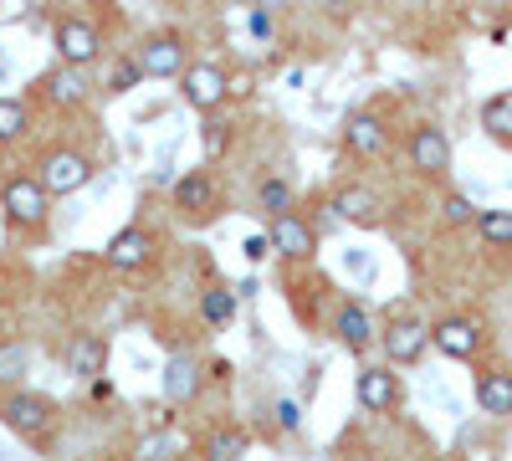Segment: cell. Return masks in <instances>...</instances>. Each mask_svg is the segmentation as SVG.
I'll return each instance as SVG.
<instances>
[{
    "instance_id": "obj_10",
    "label": "cell",
    "mask_w": 512,
    "mask_h": 461,
    "mask_svg": "<svg viewBox=\"0 0 512 461\" xmlns=\"http://www.w3.org/2000/svg\"><path fill=\"white\" fill-rule=\"evenodd\" d=\"M379 344H384V354H390L395 364H415L425 349H431V328H425L420 318H395L390 328L379 333Z\"/></svg>"
},
{
    "instance_id": "obj_3",
    "label": "cell",
    "mask_w": 512,
    "mask_h": 461,
    "mask_svg": "<svg viewBox=\"0 0 512 461\" xmlns=\"http://www.w3.org/2000/svg\"><path fill=\"white\" fill-rule=\"evenodd\" d=\"M36 180H41V190H47L52 200L57 195H77V190H88V180H93V159L77 154V149H52L47 159H41Z\"/></svg>"
},
{
    "instance_id": "obj_24",
    "label": "cell",
    "mask_w": 512,
    "mask_h": 461,
    "mask_svg": "<svg viewBox=\"0 0 512 461\" xmlns=\"http://www.w3.org/2000/svg\"><path fill=\"white\" fill-rule=\"evenodd\" d=\"M482 129L492 134V139H512V93H502V98H487L482 103Z\"/></svg>"
},
{
    "instance_id": "obj_7",
    "label": "cell",
    "mask_w": 512,
    "mask_h": 461,
    "mask_svg": "<svg viewBox=\"0 0 512 461\" xmlns=\"http://www.w3.org/2000/svg\"><path fill=\"white\" fill-rule=\"evenodd\" d=\"M180 93H185V103H190L195 113H210V108H216V103L231 93V82H226L221 67L195 62V67H185V77H180Z\"/></svg>"
},
{
    "instance_id": "obj_30",
    "label": "cell",
    "mask_w": 512,
    "mask_h": 461,
    "mask_svg": "<svg viewBox=\"0 0 512 461\" xmlns=\"http://www.w3.org/2000/svg\"><path fill=\"white\" fill-rule=\"evenodd\" d=\"M226 139H231V123H221V118H210V123H205V154L216 159V154L226 149Z\"/></svg>"
},
{
    "instance_id": "obj_1",
    "label": "cell",
    "mask_w": 512,
    "mask_h": 461,
    "mask_svg": "<svg viewBox=\"0 0 512 461\" xmlns=\"http://www.w3.org/2000/svg\"><path fill=\"white\" fill-rule=\"evenodd\" d=\"M0 415H6V426L36 446H47L52 431H57V405L47 395H36V390H11L6 405H0Z\"/></svg>"
},
{
    "instance_id": "obj_26",
    "label": "cell",
    "mask_w": 512,
    "mask_h": 461,
    "mask_svg": "<svg viewBox=\"0 0 512 461\" xmlns=\"http://www.w3.org/2000/svg\"><path fill=\"white\" fill-rule=\"evenodd\" d=\"M26 123H31V113H26L21 98H0V144L21 139V134H26Z\"/></svg>"
},
{
    "instance_id": "obj_2",
    "label": "cell",
    "mask_w": 512,
    "mask_h": 461,
    "mask_svg": "<svg viewBox=\"0 0 512 461\" xmlns=\"http://www.w3.org/2000/svg\"><path fill=\"white\" fill-rule=\"evenodd\" d=\"M0 211H6V221L21 226V231H41L47 216H52V195L41 190L36 175H16V180H6V190H0Z\"/></svg>"
},
{
    "instance_id": "obj_18",
    "label": "cell",
    "mask_w": 512,
    "mask_h": 461,
    "mask_svg": "<svg viewBox=\"0 0 512 461\" xmlns=\"http://www.w3.org/2000/svg\"><path fill=\"white\" fill-rule=\"evenodd\" d=\"M384 144H390V134H384V123H379L374 113H354V118H349V149H354L359 159L384 154Z\"/></svg>"
},
{
    "instance_id": "obj_5",
    "label": "cell",
    "mask_w": 512,
    "mask_h": 461,
    "mask_svg": "<svg viewBox=\"0 0 512 461\" xmlns=\"http://www.w3.org/2000/svg\"><path fill=\"white\" fill-rule=\"evenodd\" d=\"M57 52H62V67H88V62H98V52H103V36H98V26L93 21H82V16H67L62 26H57Z\"/></svg>"
},
{
    "instance_id": "obj_9",
    "label": "cell",
    "mask_w": 512,
    "mask_h": 461,
    "mask_svg": "<svg viewBox=\"0 0 512 461\" xmlns=\"http://www.w3.org/2000/svg\"><path fill=\"white\" fill-rule=\"evenodd\" d=\"M267 241H272V251L277 257H287V262H308L313 251H318V236H313V226L303 221V216H277L272 221V231H267Z\"/></svg>"
},
{
    "instance_id": "obj_14",
    "label": "cell",
    "mask_w": 512,
    "mask_h": 461,
    "mask_svg": "<svg viewBox=\"0 0 512 461\" xmlns=\"http://www.w3.org/2000/svg\"><path fill=\"white\" fill-rule=\"evenodd\" d=\"M328 211H333L338 221H359V226H374L384 205H379V195H374L369 185H344V190H333Z\"/></svg>"
},
{
    "instance_id": "obj_28",
    "label": "cell",
    "mask_w": 512,
    "mask_h": 461,
    "mask_svg": "<svg viewBox=\"0 0 512 461\" xmlns=\"http://www.w3.org/2000/svg\"><path fill=\"white\" fill-rule=\"evenodd\" d=\"M31 364V349L26 344H0V380H16V374H26Z\"/></svg>"
},
{
    "instance_id": "obj_11",
    "label": "cell",
    "mask_w": 512,
    "mask_h": 461,
    "mask_svg": "<svg viewBox=\"0 0 512 461\" xmlns=\"http://www.w3.org/2000/svg\"><path fill=\"white\" fill-rule=\"evenodd\" d=\"M154 251H159L154 231H144V226H123V231L108 241V262H113L118 272H139V267L154 262Z\"/></svg>"
},
{
    "instance_id": "obj_32",
    "label": "cell",
    "mask_w": 512,
    "mask_h": 461,
    "mask_svg": "<svg viewBox=\"0 0 512 461\" xmlns=\"http://www.w3.org/2000/svg\"><path fill=\"white\" fill-rule=\"evenodd\" d=\"M246 257H251V262L272 257V241H267V236H251V241H246Z\"/></svg>"
},
{
    "instance_id": "obj_6",
    "label": "cell",
    "mask_w": 512,
    "mask_h": 461,
    "mask_svg": "<svg viewBox=\"0 0 512 461\" xmlns=\"http://www.w3.org/2000/svg\"><path fill=\"white\" fill-rule=\"evenodd\" d=\"M134 57H139L144 77H185V67H190V62H185V41H180V31H159V36H149Z\"/></svg>"
},
{
    "instance_id": "obj_25",
    "label": "cell",
    "mask_w": 512,
    "mask_h": 461,
    "mask_svg": "<svg viewBox=\"0 0 512 461\" xmlns=\"http://www.w3.org/2000/svg\"><path fill=\"white\" fill-rule=\"evenodd\" d=\"M477 231L487 246H512V211H477Z\"/></svg>"
},
{
    "instance_id": "obj_15",
    "label": "cell",
    "mask_w": 512,
    "mask_h": 461,
    "mask_svg": "<svg viewBox=\"0 0 512 461\" xmlns=\"http://www.w3.org/2000/svg\"><path fill=\"white\" fill-rule=\"evenodd\" d=\"M41 98H47L52 108H82L88 103V82H82L77 67H52L47 77H41Z\"/></svg>"
},
{
    "instance_id": "obj_22",
    "label": "cell",
    "mask_w": 512,
    "mask_h": 461,
    "mask_svg": "<svg viewBox=\"0 0 512 461\" xmlns=\"http://www.w3.org/2000/svg\"><path fill=\"white\" fill-rule=\"evenodd\" d=\"M236 298H241V292H231V287H210L205 298H200V318L210 328H226L236 318Z\"/></svg>"
},
{
    "instance_id": "obj_29",
    "label": "cell",
    "mask_w": 512,
    "mask_h": 461,
    "mask_svg": "<svg viewBox=\"0 0 512 461\" xmlns=\"http://www.w3.org/2000/svg\"><path fill=\"white\" fill-rule=\"evenodd\" d=\"M441 211H446V221H451V226H477V205L466 200V195H446Z\"/></svg>"
},
{
    "instance_id": "obj_19",
    "label": "cell",
    "mask_w": 512,
    "mask_h": 461,
    "mask_svg": "<svg viewBox=\"0 0 512 461\" xmlns=\"http://www.w3.org/2000/svg\"><path fill=\"white\" fill-rule=\"evenodd\" d=\"M103 359H108V344L98 339V333H82V339L67 349V369L82 374V380H98V374H103Z\"/></svg>"
},
{
    "instance_id": "obj_23",
    "label": "cell",
    "mask_w": 512,
    "mask_h": 461,
    "mask_svg": "<svg viewBox=\"0 0 512 461\" xmlns=\"http://www.w3.org/2000/svg\"><path fill=\"white\" fill-rule=\"evenodd\" d=\"M256 205L277 221V216H292V185L282 175H267L262 185H256Z\"/></svg>"
},
{
    "instance_id": "obj_20",
    "label": "cell",
    "mask_w": 512,
    "mask_h": 461,
    "mask_svg": "<svg viewBox=\"0 0 512 461\" xmlns=\"http://www.w3.org/2000/svg\"><path fill=\"white\" fill-rule=\"evenodd\" d=\"M195 390H200V364L185 359V354L169 359V369H164V395L180 405V400H195Z\"/></svg>"
},
{
    "instance_id": "obj_21",
    "label": "cell",
    "mask_w": 512,
    "mask_h": 461,
    "mask_svg": "<svg viewBox=\"0 0 512 461\" xmlns=\"http://www.w3.org/2000/svg\"><path fill=\"white\" fill-rule=\"evenodd\" d=\"M246 446H251V436H246V431L221 426V431H210V436H205V461H241V456H246Z\"/></svg>"
},
{
    "instance_id": "obj_31",
    "label": "cell",
    "mask_w": 512,
    "mask_h": 461,
    "mask_svg": "<svg viewBox=\"0 0 512 461\" xmlns=\"http://www.w3.org/2000/svg\"><path fill=\"white\" fill-rule=\"evenodd\" d=\"M277 421H282V431H297V426H303V405H297V400H277Z\"/></svg>"
},
{
    "instance_id": "obj_8",
    "label": "cell",
    "mask_w": 512,
    "mask_h": 461,
    "mask_svg": "<svg viewBox=\"0 0 512 461\" xmlns=\"http://www.w3.org/2000/svg\"><path fill=\"white\" fill-rule=\"evenodd\" d=\"M354 400L374 415L384 410H395L400 405V380H395V369H384V364H364L359 369V380H354Z\"/></svg>"
},
{
    "instance_id": "obj_13",
    "label": "cell",
    "mask_w": 512,
    "mask_h": 461,
    "mask_svg": "<svg viewBox=\"0 0 512 461\" xmlns=\"http://www.w3.org/2000/svg\"><path fill=\"white\" fill-rule=\"evenodd\" d=\"M175 211L180 216H210L216 211V180H210V170H190L175 180Z\"/></svg>"
},
{
    "instance_id": "obj_33",
    "label": "cell",
    "mask_w": 512,
    "mask_h": 461,
    "mask_svg": "<svg viewBox=\"0 0 512 461\" xmlns=\"http://www.w3.org/2000/svg\"><path fill=\"white\" fill-rule=\"evenodd\" d=\"M251 31L267 36V31H272V16H267V11H251Z\"/></svg>"
},
{
    "instance_id": "obj_17",
    "label": "cell",
    "mask_w": 512,
    "mask_h": 461,
    "mask_svg": "<svg viewBox=\"0 0 512 461\" xmlns=\"http://www.w3.org/2000/svg\"><path fill=\"white\" fill-rule=\"evenodd\" d=\"M477 405H482V415H512V374L507 369L477 374Z\"/></svg>"
},
{
    "instance_id": "obj_12",
    "label": "cell",
    "mask_w": 512,
    "mask_h": 461,
    "mask_svg": "<svg viewBox=\"0 0 512 461\" xmlns=\"http://www.w3.org/2000/svg\"><path fill=\"white\" fill-rule=\"evenodd\" d=\"M431 344L446 354V359H472L477 349H482V328H477V318H441L436 328H431Z\"/></svg>"
},
{
    "instance_id": "obj_16",
    "label": "cell",
    "mask_w": 512,
    "mask_h": 461,
    "mask_svg": "<svg viewBox=\"0 0 512 461\" xmlns=\"http://www.w3.org/2000/svg\"><path fill=\"white\" fill-rule=\"evenodd\" d=\"M333 333H338V344H344L349 354H364L374 344V318L359 308V303H344L333 318Z\"/></svg>"
},
{
    "instance_id": "obj_4",
    "label": "cell",
    "mask_w": 512,
    "mask_h": 461,
    "mask_svg": "<svg viewBox=\"0 0 512 461\" xmlns=\"http://www.w3.org/2000/svg\"><path fill=\"white\" fill-rule=\"evenodd\" d=\"M410 164H415V175L425 180H436L451 170V139L446 129H436V123H415V134H410Z\"/></svg>"
},
{
    "instance_id": "obj_27",
    "label": "cell",
    "mask_w": 512,
    "mask_h": 461,
    "mask_svg": "<svg viewBox=\"0 0 512 461\" xmlns=\"http://www.w3.org/2000/svg\"><path fill=\"white\" fill-rule=\"evenodd\" d=\"M139 82H144L139 57H118V62H113V72H108V88H113V93H134Z\"/></svg>"
}]
</instances>
